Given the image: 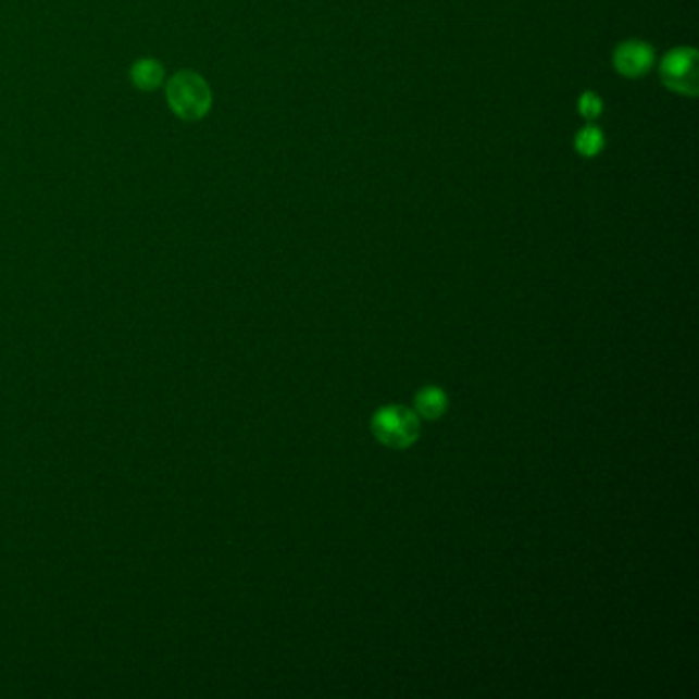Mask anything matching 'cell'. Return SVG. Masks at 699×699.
<instances>
[{"label":"cell","instance_id":"cell-1","mask_svg":"<svg viewBox=\"0 0 699 699\" xmlns=\"http://www.w3.org/2000/svg\"><path fill=\"white\" fill-rule=\"evenodd\" d=\"M666 89L696 97L699 90L698 52L694 48H677L664 55L661 64Z\"/></svg>","mask_w":699,"mask_h":699},{"label":"cell","instance_id":"cell-4","mask_svg":"<svg viewBox=\"0 0 699 699\" xmlns=\"http://www.w3.org/2000/svg\"><path fill=\"white\" fill-rule=\"evenodd\" d=\"M654 64V50L646 41L640 39H628L622 46H617L613 54V66L615 71L628 78H638L652 68Z\"/></svg>","mask_w":699,"mask_h":699},{"label":"cell","instance_id":"cell-5","mask_svg":"<svg viewBox=\"0 0 699 699\" xmlns=\"http://www.w3.org/2000/svg\"><path fill=\"white\" fill-rule=\"evenodd\" d=\"M448 407V398L439 388H425L416 395V409L425 419H437L441 416Z\"/></svg>","mask_w":699,"mask_h":699},{"label":"cell","instance_id":"cell-2","mask_svg":"<svg viewBox=\"0 0 699 699\" xmlns=\"http://www.w3.org/2000/svg\"><path fill=\"white\" fill-rule=\"evenodd\" d=\"M377 439L392 448H409L419 435V419L407 409H384L374 416Z\"/></svg>","mask_w":699,"mask_h":699},{"label":"cell","instance_id":"cell-6","mask_svg":"<svg viewBox=\"0 0 699 699\" xmlns=\"http://www.w3.org/2000/svg\"><path fill=\"white\" fill-rule=\"evenodd\" d=\"M574 146H576V150H578L581 157L592 159V157H597V154L603 150V146H606L603 132L595 126L583 127V129L576 134Z\"/></svg>","mask_w":699,"mask_h":699},{"label":"cell","instance_id":"cell-3","mask_svg":"<svg viewBox=\"0 0 699 699\" xmlns=\"http://www.w3.org/2000/svg\"><path fill=\"white\" fill-rule=\"evenodd\" d=\"M168 97L173 108L185 117H199L210 108V90L194 74H179L168 87Z\"/></svg>","mask_w":699,"mask_h":699},{"label":"cell","instance_id":"cell-7","mask_svg":"<svg viewBox=\"0 0 699 699\" xmlns=\"http://www.w3.org/2000/svg\"><path fill=\"white\" fill-rule=\"evenodd\" d=\"M578 111H581V115L585 120H597L601 115V111H603V101L595 92L587 90L578 99Z\"/></svg>","mask_w":699,"mask_h":699}]
</instances>
